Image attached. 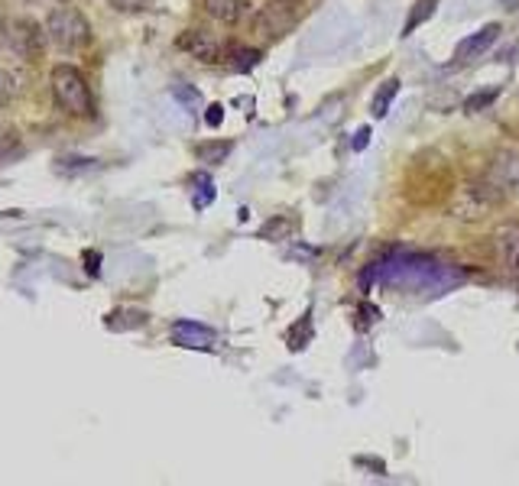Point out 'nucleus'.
<instances>
[{
    "label": "nucleus",
    "mask_w": 519,
    "mask_h": 486,
    "mask_svg": "<svg viewBox=\"0 0 519 486\" xmlns=\"http://www.w3.org/2000/svg\"><path fill=\"white\" fill-rule=\"evenodd\" d=\"M504 205V188L494 178H471L465 186L451 188L448 214L461 224H477Z\"/></svg>",
    "instance_id": "f257e3e1"
},
{
    "label": "nucleus",
    "mask_w": 519,
    "mask_h": 486,
    "mask_svg": "<svg viewBox=\"0 0 519 486\" xmlns=\"http://www.w3.org/2000/svg\"><path fill=\"white\" fill-rule=\"evenodd\" d=\"M406 192H409V198L416 201V205H435V201H442L445 195H451L448 162H445L438 153H422L416 162H412Z\"/></svg>",
    "instance_id": "f03ea898"
},
{
    "label": "nucleus",
    "mask_w": 519,
    "mask_h": 486,
    "mask_svg": "<svg viewBox=\"0 0 519 486\" xmlns=\"http://www.w3.org/2000/svg\"><path fill=\"white\" fill-rule=\"evenodd\" d=\"M53 98L55 104L72 117L91 114V88H88L85 75L75 65H55L53 69Z\"/></svg>",
    "instance_id": "7ed1b4c3"
},
{
    "label": "nucleus",
    "mask_w": 519,
    "mask_h": 486,
    "mask_svg": "<svg viewBox=\"0 0 519 486\" xmlns=\"http://www.w3.org/2000/svg\"><path fill=\"white\" fill-rule=\"evenodd\" d=\"M305 14V4L303 0H270L264 7L256 10L254 16V33L266 43L273 39H283L286 33H293L299 26Z\"/></svg>",
    "instance_id": "20e7f679"
},
{
    "label": "nucleus",
    "mask_w": 519,
    "mask_h": 486,
    "mask_svg": "<svg viewBox=\"0 0 519 486\" xmlns=\"http://www.w3.org/2000/svg\"><path fill=\"white\" fill-rule=\"evenodd\" d=\"M46 33L53 39V46L62 49V52H75V49L88 46V39H91V26H88L85 14L75 7H55L46 20Z\"/></svg>",
    "instance_id": "39448f33"
},
{
    "label": "nucleus",
    "mask_w": 519,
    "mask_h": 486,
    "mask_svg": "<svg viewBox=\"0 0 519 486\" xmlns=\"http://www.w3.org/2000/svg\"><path fill=\"white\" fill-rule=\"evenodd\" d=\"M7 46L16 59L36 62V59H43V49H46V33L39 30L33 20H14L7 30Z\"/></svg>",
    "instance_id": "423d86ee"
},
{
    "label": "nucleus",
    "mask_w": 519,
    "mask_h": 486,
    "mask_svg": "<svg viewBox=\"0 0 519 486\" xmlns=\"http://www.w3.org/2000/svg\"><path fill=\"white\" fill-rule=\"evenodd\" d=\"M176 46L182 49V52L192 55V59H198V62H205V65L221 62V59H225V46H221V39H217L211 30H202V26L178 33Z\"/></svg>",
    "instance_id": "0eeeda50"
},
{
    "label": "nucleus",
    "mask_w": 519,
    "mask_h": 486,
    "mask_svg": "<svg viewBox=\"0 0 519 486\" xmlns=\"http://www.w3.org/2000/svg\"><path fill=\"white\" fill-rule=\"evenodd\" d=\"M500 33H504V26H500V24L481 26L477 33H471V36H465L461 43H457L455 59H451V62H455V65H471V62H477V59H484V52L494 46L496 39H500Z\"/></svg>",
    "instance_id": "6e6552de"
},
{
    "label": "nucleus",
    "mask_w": 519,
    "mask_h": 486,
    "mask_svg": "<svg viewBox=\"0 0 519 486\" xmlns=\"http://www.w3.org/2000/svg\"><path fill=\"white\" fill-rule=\"evenodd\" d=\"M494 253L504 270L519 272V221H506L494 231Z\"/></svg>",
    "instance_id": "1a4fd4ad"
},
{
    "label": "nucleus",
    "mask_w": 519,
    "mask_h": 486,
    "mask_svg": "<svg viewBox=\"0 0 519 486\" xmlns=\"http://www.w3.org/2000/svg\"><path fill=\"white\" fill-rule=\"evenodd\" d=\"M172 344L188 350H211L217 344V334L198 321H176L172 324Z\"/></svg>",
    "instance_id": "9d476101"
},
{
    "label": "nucleus",
    "mask_w": 519,
    "mask_h": 486,
    "mask_svg": "<svg viewBox=\"0 0 519 486\" xmlns=\"http://www.w3.org/2000/svg\"><path fill=\"white\" fill-rule=\"evenodd\" d=\"M205 14L217 24L234 26L247 16V0H205Z\"/></svg>",
    "instance_id": "9b49d317"
},
{
    "label": "nucleus",
    "mask_w": 519,
    "mask_h": 486,
    "mask_svg": "<svg viewBox=\"0 0 519 486\" xmlns=\"http://www.w3.org/2000/svg\"><path fill=\"white\" fill-rule=\"evenodd\" d=\"M234 143L231 139H208V143H198L195 147V159L205 162V166H221V162L231 156Z\"/></svg>",
    "instance_id": "f8f14e48"
},
{
    "label": "nucleus",
    "mask_w": 519,
    "mask_h": 486,
    "mask_svg": "<svg viewBox=\"0 0 519 486\" xmlns=\"http://www.w3.org/2000/svg\"><path fill=\"white\" fill-rule=\"evenodd\" d=\"M98 169H101V159H88V156H62V159H55L59 176H88V172Z\"/></svg>",
    "instance_id": "ddd939ff"
},
{
    "label": "nucleus",
    "mask_w": 519,
    "mask_h": 486,
    "mask_svg": "<svg viewBox=\"0 0 519 486\" xmlns=\"http://www.w3.org/2000/svg\"><path fill=\"white\" fill-rule=\"evenodd\" d=\"M435 7H438V0H416V4L409 7L406 24H403V36H412L418 26L428 24V20H432V14H435Z\"/></svg>",
    "instance_id": "4468645a"
},
{
    "label": "nucleus",
    "mask_w": 519,
    "mask_h": 486,
    "mask_svg": "<svg viewBox=\"0 0 519 486\" xmlns=\"http://www.w3.org/2000/svg\"><path fill=\"white\" fill-rule=\"evenodd\" d=\"M147 311H137V309H117L114 315H108V328L111 331H130V328H143L147 324Z\"/></svg>",
    "instance_id": "2eb2a0df"
},
{
    "label": "nucleus",
    "mask_w": 519,
    "mask_h": 486,
    "mask_svg": "<svg viewBox=\"0 0 519 486\" xmlns=\"http://www.w3.org/2000/svg\"><path fill=\"white\" fill-rule=\"evenodd\" d=\"M396 94H399V78H387V81L380 85V91L373 94L370 114L373 117H387L389 114V104H393Z\"/></svg>",
    "instance_id": "dca6fc26"
},
{
    "label": "nucleus",
    "mask_w": 519,
    "mask_h": 486,
    "mask_svg": "<svg viewBox=\"0 0 519 486\" xmlns=\"http://www.w3.org/2000/svg\"><path fill=\"white\" fill-rule=\"evenodd\" d=\"M256 65H260V49L241 46V49H231V52H227V69L231 71H250V69H256Z\"/></svg>",
    "instance_id": "f3484780"
},
{
    "label": "nucleus",
    "mask_w": 519,
    "mask_h": 486,
    "mask_svg": "<svg viewBox=\"0 0 519 486\" xmlns=\"http://www.w3.org/2000/svg\"><path fill=\"white\" fill-rule=\"evenodd\" d=\"M293 231H295L293 217H270V221L260 227V237H264V240H286Z\"/></svg>",
    "instance_id": "a211bd4d"
},
{
    "label": "nucleus",
    "mask_w": 519,
    "mask_h": 486,
    "mask_svg": "<svg viewBox=\"0 0 519 486\" xmlns=\"http://www.w3.org/2000/svg\"><path fill=\"white\" fill-rule=\"evenodd\" d=\"M496 94H500V91H496V88H494V91H487V94H484V91L471 94V98L465 100V110H467V114H481V110H487L490 104H494Z\"/></svg>",
    "instance_id": "6ab92c4d"
},
{
    "label": "nucleus",
    "mask_w": 519,
    "mask_h": 486,
    "mask_svg": "<svg viewBox=\"0 0 519 486\" xmlns=\"http://www.w3.org/2000/svg\"><path fill=\"white\" fill-rule=\"evenodd\" d=\"M312 338V321H309V315L303 318V321L295 324V331H289V348L293 350H303L305 348V340Z\"/></svg>",
    "instance_id": "aec40b11"
},
{
    "label": "nucleus",
    "mask_w": 519,
    "mask_h": 486,
    "mask_svg": "<svg viewBox=\"0 0 519 486\" xmlns=\"http://www.w3.org/2000/svg\"><path fill=\"white\" fill-rule=\"evenodd\" d=\"M195 186H198V192H195V208H205L211 198H215V188H211V178L208 176H195L192 178Z\"/></svg>",
    "instance_id": "412c9836"
},
{
    "label": "nucleus",
    "mask_w": 519,
    "mask_h": 486,
    "mask_svg": "<svg viewBox=\"0 0 519 486\" xmlns=\"http://www.w3.org/2000/svg\"><path fill=\"white\" fill-rule=\"evenodd\" d=\"M10 98H14V75L0 69V108H4Z\"/></svg>",
    "instance_id": "4be33fe9"
},
{
    "label": "nucleus",
    "mask_w": 519,
    "mask_h": 486,
    "mask_svg": "<svg viewBox=\"0 0 519 486\" xmlns=\"http://www.w3.org/2000/svg\"><path fill=\"white\" fill-rule=\"evenodd\" d=\"M82 262H85L88 276H98V272H101V253H98V250H88V253L82 256Z\"/></svg>",
    "instance_id": "5701e85b"
},
{
    "label": "nucleus",
    "mask_w": 519,
    "mask_h": 486,
    "mask_svg": "<svg viewBox=\"0 0 519 486\" xmlns=\"http://www.w3.org/2000/svg\"><path fill=\"white\" fill-rule=\"evenodd\" d=\"M172 94H176L182 104H198V100H202L195 88H186V85H176V88H172Z\"/></svg>",
    "instance_id": "b1692460"
},
{
    "label": "nucleus",
    "mask_w": 519,
    "mask_h": 486,
    "mask_svg": "<svg viewBox=\"0 0 519 486\" xmlns=\"http://www.w3.org/2000/svg\"><path fill=\"white\" fill-rule=\"evenodd\" d=\"M221 120H225V108H221V104H211V108L205 110V124H208V127H221Z\"/></svg>",
    "instance_id": "393cba45"
},
{
    "label": "nucleus",
    "mask_w": 519,
    "mask_h": 486,
    "mask_svg": "<svg viewBox=\"0 0 519 486\" xmlns=\"http://www.w3.org/2000/svg\"><path fill=\"white\" fill-rule=\"evenodd\" d=\"M108 4L117 10H139L143 7V0H108Z\"/></svg>",
    "instance_id": "a878e982"
},
{
    "label": "nucleus",
    "mask_w": 519,
    "mask_h": 486,
    "mask_svg": "<svg viewBox=\"0 0 519 486\" xmlns=\"http://www.w3.org/2000/svg\"><path fill=\"white\" fill-rule=\"evenodd\" d=\"M367 139H370V130H357V139H354V149H364L367 147Z\"/></svg>",
    "instance_id": "bb28decb"
},
{
    "label": "nucleus",
    "mask_w": 519,
    "mask_h": 486,
    "mask_svg": "<svg viewBox=\"0 0 519 486\" xmlns=\"http://www.w3.org/2000/svg\"><path fill=\"white\" fill-rule=\"evenodd\" d=\"M55 4H72V0H55Z\"/></svg>",
    "instance_id": "cd10ccee"
}]
</instances>
